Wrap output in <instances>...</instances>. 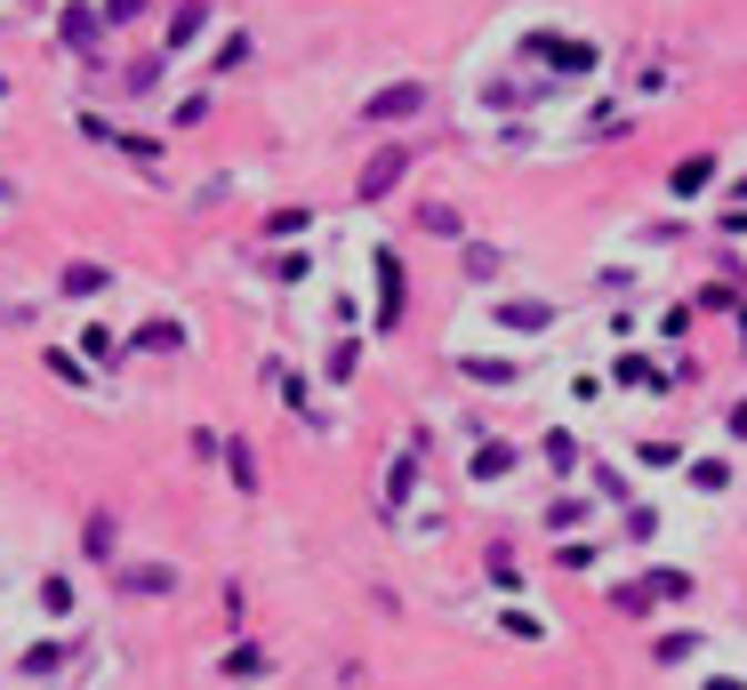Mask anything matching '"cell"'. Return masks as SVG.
I'll return each mask as SVG.
<instances>
[{"label":"cell","instance_id":"obj_1","mask_svg":"<svg viewBox=\"0 0 747 690\" xmlns=\"http://www.w3.org/2000/svg\"><path fill=\"white\" fill-rule=\"evenodd\" d=\"M402 169H411V145H386L378 161L362 169V201H378V193H394V185H402Z\"/></svg>","mask_w":747,"mask_h":690},{"label":"cell","instance_id":"obj_2","mask_svg":"<svg viewBox=\"0 0 747 690\" xmlns=\"http://www.w3.org/2000/svg\"><path fill=\"white\" fill-rule=\"evenodd\" d=\"M378 322H386V329L402 322V257H394V250H378Z\"/></svg>","mask_w":747,"mask_h":690},{"label":"cell","instance_id":"obj_3","mask_svg":"<svg viewBox=\"0 0 747 690\" xmlns=\"http://www.w3.org/2000/svg\"><path fill=\"white\" fill-rule=\"evenodd\" d=\"M418 105H426V89L402 81V89H378V97H370V121H402V113H418Z\"/></svg>","mask_w":747,"mask_h":690},{"label":"cell","instance_id":"obj_4","mask_svg":"<svg viewBox=\"0 0 747 690\" xmlns=\"http://www.w3.org/2000/svg\"><path fill=\"white\" fill-rule=\"evenodd\" d=\"M547 64H563V73H595V49H579V41H531Z\"/></svg>","mask_w":747,"mask_h":690},{"label":"cell","instance_id":"obj_5","mask_svg":"<svg viewBox=\"0 0 747 690\" xmlns=\"http://www.w3.org/2000/svg\"><path fill=\"white\" fill-rule=\"evenodd\" d=\"M707 177H716V153H692L684 169H675V193H684V201H692V193H699Z\"/></svg>","mask_w":747,"mask_h":690},{"label":"cell","instance_id":"obj_6","mask_svg":"<svg viewBox=\"0 0 747 690\" xmlns=\"http://www.w3.org/2000/svg\"><path fill=\"white\" fill-rule=\"evenodd\" d=\"M498 322H506V329H547L555 305H498Z\"/></svg>","mask_w":747,"mask_h":690},{"label":"cell","instance_id":"obj_7","mask_svg":"<svg viewBox=\"0 0 747 690\" xmlns=\"http://www.w3.org/2000/svg\"><path fill=\"white\" fill-rule=\"evenodd\" d=\"M178 586V570H161V562H145V570H129V595H169Z\"/></svg>","mask_w":747,"mask_h":690},{"label":"cell","instance_id":"obj_8","mask_svg":"<svg viewBox=\"0 0 747 690\" xmlns=\"http://www.w3.org/2000/svg\"><path fill=\"white\" fill-rule=\"evenodd\" d=\"M138 345H145V354H178L185 337H178V322H145V329H138Z\"/></svg>","mask_w":747,"mask_h":690},{"label":"cell","instance_id":"obj_9","mask_svg":"<svg viewBox=\"0 0 747 690\" xmlns=\"http://www.w3.org/2000/svg\"><path fill=\"white\" fill-rule=\"evenodd\" d=\"M643 586H652V602H684V595H692L684 570H659V578H643Z\"/></svg>","mask_w":747,"mask_h":690},{"label":"cell","instance_id":"obj_10","mask_svg":"<svg viewBox=\"0 0 747 690\" xmlns=\"http://www.w3.org/2000/svg\"><path fill=\"white\" fill-rule=\"evenodd\" d=\"M692 481H699V490H731V466H724V458H699Z\"/></svg>","mask_w":747,"mask_h":690},{"label":"cell","instance_id":"obj_11","mask_svg":"<svg viewBox=\"0 0 747 690\" xmlns=\"http://www.w3.org/2000/svg\"><path fill=\"white\" fill-rule=\"evenodd\" d=\"M506 466H515V450H498V442H491V450H474V474H483V481H498Z\"/></svg>","mask_w":747,"mask_h":690},{"label":"cell","instance_id":"obj_12","mask_svg":"<svg viewBox=\"0 0 747 690\" xmlns=\"http://www.w3.org/2000/svg\"><path fill=\"white\" fill-rule=\"evenodd\" d=\"M466 377H483V386H515V362H466Z\"/></svg>","mask_w":747,"mask_h":690},{"label":"cell","instance_id":"obj_13","mask_svg":"<svg viewBox=\"0 0 747 690\" xmlns=\"http://www.w3.org/2000/svg\"><path fill=\"white\" fill-rule=\"evenodd\" d=\"M692 650H699V642H692V635H667V642H659V650H652V659H659V667H684V659H692Z\"/></svg>","mask_w":747,"mask_h":690},{"label":"cell","instance_id":"obj_14","mask_svg":"<svg viewBox=\"0 0 747 690\" xmlns=\"http://www.w3.org/2000/svg\"><path fill=\"white\" fill-rule=\"evenodd\" d=\"M64 290H81V297L105 290V265H73V273H64Z\"/></svg>","mask_w":747,"mask_h":690},{"label":"cell","instance_id":"obj_15","mask_svg":"<svg viewBox=\"0 0 747 690\" xmlns=\"http://www.w3.org/2000/svg\"><path fill=\"white\" fill-rule=\"evenodd\" d=\"M64 659H73V650H57V642H41V650H32V659H24V667H32V674H57Z\"/></svg>","mask_w":747,"mask_h":690},{"label":"cell","instance_id":"obj_16","mask_svg":"<svg viewBox=\"0 0 747 690\" xmlns=\"http://www.w3.org/2000/svg\"><path fill=\"white\" fill-rule=\"evenodd\" d=\"M411 498V458H394V474H386V506H402Z\"/></svg>","mask_w":747,"mask_h":690},{"label":"cell","instance_id":"obj_17","mask_svg":"<svg viewBox=\"0 0 747 690\" xmlns=\"http://www.w3.org/2000/svg\"><path fill=\"white\" fill-rule=\"evenodd\" d=\"M145 17V0H113V9H105V24H138Z\"/></svg>","mask_w":747,"mask_h":690},{"label":"cell","instance_id":"obj_18","mask_svg":"<svg viewBox=\"0 0 747 690\" xmlns=\"http://www.w3.org/2000/svg\"><path fill=\"white\" fill-rule=\"evenodd\" d=\"M731 434H739V442H747V402H739V409H731Z\"/></svg>","mask_w":747,"mask_h":690},{"label":"cell","instance_id":"obj_19","mask_svg":"<svg viewBox=\"0 0 747 690\" xmlns=\"http://www.w3.org/2000/svg\"><path fill=\"white\" fill-rule=\"evenodd\" d=\"M739 329H747V314H739Z\"/></svg>","mask_w":747,"mask_h":690}]
</instances>
